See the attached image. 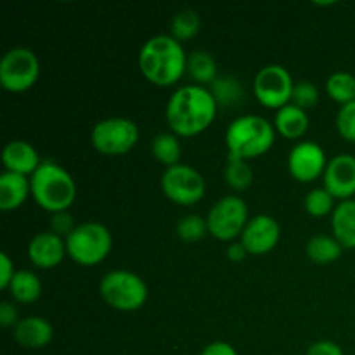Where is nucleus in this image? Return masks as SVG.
<instances>
[{"mask_svg": "<svg viewBox=\"0 0 355 355\" xmlns=\"http://www.w3.org/2000/svg\"><path fill=\"white\" fill-rule=\"evenodd\" d=\"M217 106L214 94L203 85H184L166 103V123L177 137H194L214 123Z\"/></svg>", "mask_w": 355, "mask_h": 355, "instance_id": "nucleus-1", "label": "nucleus"}, {"mask_svg": "<svg viewBox=\"0 0 355 355\" xmlns=\"http://www.w3.org/2000/svg\"><path fill=\"white\" fill-rule=\"evenodd\" d=\"M139 69L156 87L175 85L187 71V55L180 42L168 35H156L139 52Z\"/></svg>", "mask_w": 355, "mask_h": 355, "instance_id": "nucleus-2", "label": "nucleus"}, {"mask_svg": "<svg viewBox=\"0 0 355 355\" xmlns=\"http://www.w3.org/2000/svg\"><path fill=\"white\" fill-rule=\"evenodd\" d=\"M274 141H276L274 125L257 114H245V116L236 118L225 132L229 156L245 159V162L269 153Z\"/></svg>", "mask_w": 355, "mask_h": 355, "instance_id": "nucleus-3", "label": "nucleus"}, {"mask_svg": "<svg viewBox=\"0 0 355 355\" xmlns=\"http://www.w3.org/2000/svg\"><path fill=\"white\" fill-rule=\"evenodd\" d=\"M31 196L40 208L51 211H68L76 198V186L73 177L54 162H42L30 179Z\"/></svg>", "mask_w": 355, "mask_h": 355, "instance_id": "nucleus-4", "label": "nucleus"}, {"mask_svg": "<svg viewBox=\"0 0 355 355\" xmlns=\"http://www.w3.org/2000/svg\"><path fill=\"white\" fill-rule=\"evenodd\" d=\"M113 238L106 225L99 222H83L66 236V253L73 262L94 267L103 262L111 252Z\"/></svg>", "mask_w": 355, "mask_h": 355, "instance_id": "nucleus-5", "label": "nucleus"}, {"mask_svg": "<svg viewBox=\"0 0 355 355\" xmlns=\"http://www.w3.org/2000/svg\"><path fill=\"white\" fill-rule=\"evenodd\" d=\"M99 291L110 307L121 312L139 311L148 300L144 279L130 270H111L101 279Z\"/></svg>", "mask_w": 355, "mask_h": 355, "instance_id": "nucleus-6", "label": "nucleus"}, {"mask_svg": "<svg viewBox=\"0 0 355 355\" xmlns=\"http://www.w3.org/2000/svg\"><path fill=\"white\" fill-rule=\"evenodd\" d=\"M139 141V127L128 118H106L94 125L90 142L104 156H121L134 149Z\"/></svg>", "mask_w": 355, "mask_h": 355, "instance_id": "nucleus-7", "label": "nucleus"}, {"mask_svg": "<svg viewBox=\"0 0 355 355\" xmlns=\"http://www.w3.org/2000/svg\"><path fill=\"white\" fill-rule=\"evenodd\" d=\"M40 76V62L26 47L10 49L0 59V85L7 92H26Z\"/></svg>", "mask_w": 355, "mask_h": 355, "instance_id": "nucleus-8", "label": "nucleus"}, {"mask_svg": "<svg viewBox=\"0 0 355 355\" xmlns=\"http://www.w3.org/2000/svg\"><path fill=\"white\" fill-rule=\"evenodd\" d=\"M208 232L218 241H234L248 224V207L239 196H225L210 208Z\"/></svg>", "mask_w": 355, "mask_h": 355, "instance_id": "nucleus-9", "label": "nucleus"}, {"mask_svg": "<svg viewBox=\"0 0 355 355\" xmlns=\"http://www.w3.org/2000/svg\"><path fill=\"white\" fill-rule=\"evenodd\" d=\"M162 191L175 205L191 207L205 196L207 182H205L203 175L193 166L179 163L163 172Z\"/></svg>", "mask_w": 355, "mask_h": 355, "instance_id": "nucleus-10", "label": "nucleus"}, {"mask_svg": "<svg viewBox=\"0 0 355 355\" xmlns=\"http://www.w3.org/2000/svg\"><path fill=\"white\" fill-rule=\"evenodd\" d=\"M295 83L284 66L269 64L257 73L253 80V94L262 106L281 110L290 104Z\"/></svg>", "mask_w": 355, "mask_h": 355, "instance_id": "nucleus-11", "label": "nucleus"}, {"mask_svg": "<svg viewBox=\"0 0 355 355\" xmlns=\"http://www.w3.org/2000/svg\"><path fill=\"white\" fill-rule=\"evenodd\" d=\"M328 166L326 162L324 149L315 142H300L291 149L288 156V170L291 177L302 184L314 182L321 175H324V170Z\"/></svg>", "mask_w": 355, "mask_h": 355, "instance_id": "nucleus-12", "label": "nucleus"}, {"mask_svg": "<svg viewBox=\"0 0 355 355\" xmlns=\"http://www.w3.org/2000/svg\"><path fill=\"white\" fill-rule=\"evenodd\" d=\"M281 227L270 215H257L250 218L241 232V243L248 255H267L277 246Z\"/></svg>", "mask_w": 355, "mask_h": 355, "instance_id": "nucleus-13", "label": "nucleus"}, {"mask_svg": "<svg viewBox=\"0 0 355 355\" xmlns=\"http://www.w3.org/2000/svg\"><path fill=\"white\" fill-rule=\"evenodd\" d=\"M324 189L335 200L347 201L355 194V156L338 155L324 170Z\"/></svg>", "mask_w": 355, "mask_h": 355, "instance_id": "nucleus-14", "label": "nucleus"}, {"mask_svg": "<svg viewBox=\"0 0 355 355\" xmlns=\"http://www.w3.org/2000/svg\"><path fill=\"white\" fill-rule=\"evenodd\" d=\"M66 255V241L55 232H40L33 236L28 245V259L38 269H54Z\"/></svg>", "mask_w": 355, "mask_h": 355, "instance_id": "nucleus-15", "label": "nucleus"}, {"mask_svg": "<svg viewBox=\"0 0 355 355\" xmlns=\"http://www.w3.org/2000/svg\"><path fill=\"white\" fill-rule=\"evenodd\" d=\"M2 162L6 172L19 173V175H33L42 165L37 149L24 141H12L3 148Z\"/></svg>", "mask_w": 355, "mask_h": 355, "instance_id": "nucleus-16", "label": "nucleus"}, {"mask_svg": "<svg viewBox=\"0 0 355 355\" xmlns=\"http://www.w3.org/2000/svg\"><path fill=\"white\" fill-rule=\"evenodd\" d=\"M54 335L51 322L44 318H26L21 319L14 326V338L21 347L26 349H42L49 345Z\"/></svg>", "mask_w": 355, "mask_h": 355, "instance_id": "nucleus-17", "label": "nucleus"}, {"mask_svg": "<svg viewBox=\"0 0 355 355\" xmlns=\"http://www.w3.org/2000/svg\"><path fill=\"white\" fill-rule=\"evenodd\" d=\"M31 194L30 180L24 175L12 172H3L0 175V210H17Z\"/></svg>", "mask_w": 355, "mask_h": 355, "instance_id": "nucleus-18", "label": "nucleus"}, {"mask_svg": "<svg viewBox=\"0 0 355 355\" xmlns=\"http://www.w3.org/2000/svg\"><path fill=\"white\" fill-rule=\"evenodd\" d=\"M274 128L284 139H300L309 130V114L295 104H286L277 110L274 116Z\"/></svg>", "mask_w": 355, "mask_h": 355, "instance_id": "nucleus-19", "label": "nucleus"}, {"mask_svg": "<svg viewBox=\"0 0 355 355\" xmlns=\"http://www.w3.org/2000/svg\"><path fill=\"white\" fill-rule=\"evenodd\" d=\"M333 236L347 250L355 248V200L342 201L333 210Z\"/></svg>", "mask_w": 355, "mask_h": 355, "instance_id": "nucleus-20", "label": "nucleus"}, {"mask_svg": "<svg viewBox=\"0 0 355 355\" xmlns=\"http://www.w3.org/2000/svg\"><path fill=\"white\" fill-rule=\"evenodd\" d=\"M343 246L331 236L319 234L309 239L305 246V253L309 259L318 266H328V263L336 262L342 257Z\"/></svg>", "mask_w": 355, "mask_h": 355, "instance_id": "nucleus-21", "label": "nucleus"}, {"mask_svg": "<svg viewBox=\"0 0 355 355\" xmlns=\"http://www.w3.org/2000/svg\"><path fill=\"white\" fill-rule=\"evenodd\" d=\"M10 295L19 304H33L42 295V281L30 270H17L9 286Z\"/></svg>", "mask_w": 355, "mask_h": 355, "instance_id": "nucleus-22", "label": "nucleus"}, {"mask_svg": "<svg viewBox=\"0 0 355 355\" xmlns=\"http://www.w3.org/2000/svg\"><path fill=\"white\" fill-rule=\"evenodd\" d=\"M151 153L166 168L179 165L180 156H182V148H180L179 137L175 134H166V132L158 134L153 139Z\"/></svg>", "mask_w": 355, "mask_h": 355, "instance_id": "nucleus-23", "label": "nucleus"}, {"mask_svg": "<svg viewBox=\"0 0 355 355\" xmlns=\"http://www.w3.org/2000/svg\"><path fill=\"white\" fill-rule=\"evenodd\" d=\"M187 73L198 83H214L217 80V62L208 52L196 51L187 55Z\"/></svg>", "mask_w": 355, "mask_h": 355, "instance_id": "nucleus-24", "label": "nucleus"}, {"mask_svg": "<svg viewBox=\"0 0 355 355\" xmlns=\"http://www.w3.org/2000/svg\"><path fill=\"white\" fill-rule=\"evenodd\" d=\"M326 94L342 106L355 101V76L347 71H336L326 80Z\"/></svg>", "mask_w": 355, "mask_h": 355, "instance_id": "nucleus-25", "label": "nucleus"}, {"mask_svg": "<svg viewBox=\"0 0 355 355\" xmlns=\"http://www.w3.org/2000/svg\"><path fill=\"white\" fill-rule=\"evenodd\" d=\"M225 180H227L229 187L234 191H245L252 186L253 182V170L245 159L232 158L229 156V163L225 166Z\"/></svg>", "mask_w": 355, "mask_h": 355, "instance_id": "nucleus-26", "label": "nucleus"}, {"mask_svg": "<svg viewBox=\"0 0 355 355\" xmlns=\"http://www.w3.org/2000/svg\"><path fill=\"white\" fill-rule=\"evenodd\" d=\"M200 16L194 10L184 9L172 19V37L177 42H186L196 37L200 31Z\"/></svg>", "mask_w": 355, "mask_h": 355, "instance_id": "nucleus-27", "label": "nucleus"}, {"mask_svg": "<svg viewBox=\"0 0 355 355\" xmlns=\"http://www.w3.org/2000/svg\"><path fill=\"white\" fill-rule=\"evenodd\" d=\"M333 201H335V198L324 187H318V189H312L305 196L304 208L311 217H324V215L331 214L335 210L333 208Z\"/></svg>", "mask_w": 355, "mask_h": 355, "instance_id": "nucleus-28", "label": "nucleus"}, {"mask_svg": "<svg viewBox=\"0 0 355 355\" xmlns=\"http://www.w3.org/2000/svg\"><path fill=\"white\" fill-rule=\"evenodd\" d=\"M208 232L207 218L200 217V215H187V217L180 218L177 224V236L186 243H196L205 238Z\"/></svg>", "mask_w": 355, "mask_h": 355, "instance_id": "nucleus-29", "label": "nucleus"}, {"mask_svg": "<svg viewBox=\"0 0 355 355\" xmlns=\"http://www.w3.org/2000/svg\"><path fill=\"white\" fill-rule=\"evenodd\" d=\"M211 94H214L215 101L222 104H232L243 97V87L241 83L236 82L231 76H222L211 83Z\"/></svg>", "mask_w": 355, "mask_h": 355, "instance_id": "nucleus-30", "label": "nucleus"}, {"mask_svg": "<svg viewBox=\"0 0 355 355\" xmlns=\"http://www.w3.org/2000/svg\"><path fill=\"white\" fill-rule=\"evenodd\" d=\"M336 128L340 137L347 142H355V101L340 107L336 114Z\"/></svg>", "mask_w": 355, "mask_h": 355, "instance_id": "nucleus-31", "label": "nucleus"}, {"mask_svg": "<svg viewBox=\"0 0 355 355\" xmlns=\"http://www.w3.org/2000/svg\"><path fill=\"white\" fill-rule=\"evenodd\" d=\"M319 101L318 87L311 82H298L295 83L293 96H291V104L302 107V110H309V107L315 106Z\"/></svg>", "mask_w": 355, "mask_h": 355, "instance_id": "nucleus-32", "label": "nucleus"}, {"mask_svg": "<svg viewBox=\"0 0 355 355\" xmlns=\"http://www.w3.org/2000/svg\"><path fill=\"white\" fill-rule=\"evenodd\" d=\"M75 229L73 225V217L68 211H59L52 215V232L58 236H68Z\"/></svg>", "mask_w": 355, "mask_h": 355, "instance_id": "nucleus-33", "label": "nucleus"}, {"mask_svg": "<svg viewBox=\"0 0 355 355\" xmlns=\"http://www.w3.org/2000/svg\"><path fill=\"white\" fill-rule=\"evenodd\" d=\"M307 355H343V350L338 343L321 340V342H315L309 347Z\"/></svg>", "mask_w": 355, "mask_h": 355, "instance_id": "nucleus-34", "label": "nucleus"}, {"mask_svg": "<svg viewBox=\"0 0 355 355\" xmlns=\"http://www.w3.org/2000/svg\"><path fill=\"white\" fill-rule=\"evenodd\" d=\"M14 274L16 272H14L12 260L9 259L7 253H2V255H0V288H2V290H9Z\"/></svg>", "mask_w": 355, "mask_h": 355, "instance_id": "nucleus-35", "label": "nucleus"}, {"mask_svg": "<svg viewBox=\"0 0 355 355\" xmlns=\"http://www.w3.org/2000/svg\"><path fill=\"white\" fill-rule=\"evenodd\" d=\"M17 311L12 304L9 302H2L0 305V324L3 328H10V326H16L17 324Z\"/></svg>", "mask_w": 355, "mask_h": 355, "instance_id": "nucleus-36", "label": "nucleus"}, {"mask_svg": "<svg viewBox=\"0 0 355 355\" xmlns=\"http://www.w3.org/2000/svg\"><path fill=\"white\" fill-rule=\"evenodd\" d=\"M201 355H238L234 347L227 342H214L203 349Z\"/></svg>", "mask_w": 355, "mask_h": 355, "instance_id": "nucleus-37", "label": "nucleus"}, {"mask_svg": "<svg viewBox=\"0 0 355 355\" xmlns=\"http://www.w3.org/2000/svg\"><path fill=\"white\" fill-rule=\"evenodd\" d=\"M246 255H248V252H246V248L243 246V243H231L227 248V257L231 262L238 263V262H243V260L246 259Z\"/></svg>", "mask_w": 355, "mask_h": 355, "instance_id": "nucleus-38", "label": "nucleus"}]
</instances>
